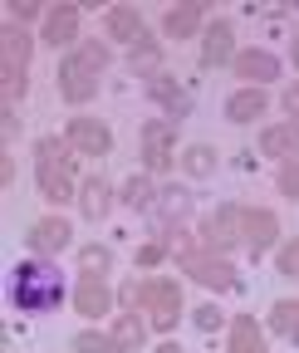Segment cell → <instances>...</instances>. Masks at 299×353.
I'll return each mask as SVG.
<instances>
[{
    "mask_svg": "<svg viewBox=\"0 0 299 353\" xmlns=\"http://www.w3.org/2000/svg\"><path fill=\"white\" fill-rule=\"evenodd\" d=\"M172 138H177V123L172 118H152L147 128H143V162H147V172H167L172 167Z\"/></svg>",
    "mask_w": 299,
    "mask_h": 353,
    "instance_id": "5b68a950",
    "label": "cell"
},
{
    "mask_svg": "<svg viewBox=\"0 0 299 353\" xmlns=\"http://www.w3.org/2000/svg\"><path fill=\"white\" fill-rule=\"evenodd\" d=\"M187 275H196L206 290H236V270L226 260H211V255H187Z\"/></svg>",
    "mask_w": 299,
    "mask_h": 353,
    "instance_id": "9c48e42d",
    "label": "cell"
},
{
    "mask_svg": "<svg viewBox=\"0 0 299 353\" xmlns=\"http://www.w3.org/2000/svg\"><path fill=\"white\" fill-rule=\"evenodd\" d=\"M74 353H123V348L113 343V334H94V329H83V334H74Z\"/></svg>",
    "mask_w": 299,
    "mask_h": 353,
    "instance_id": "484cf974",
    "label": "cell"
},
{
    "mask_svg": "<svg viewBox=\"0 0 299 353\" xmlns=\"http://www.w3.org/2000/svg\"><path fill=\"white\" fill-rule=\"evenodd\" d=\"M79 59H83V64H94V69H103V64H108V50L89 39V44H83V54H79Z\"/></svg>",
    "mask_w": 299,
    "mask_h": 353,
    "instance_id": "d6a6232c",
    "label": "cell"
},
{
    "mask_svg": "<svg viewBox=\"0 0 299 353\" xmlns=\"http://www.w3.org/2000/svg\"><path fill=\"white\" fill-rule=\"evenodd\" d=\"M10 10H15V20H30V15H39V6H30V0H15Z\"/></svg>",
    "mask_w": 299,
    "mask_h": 353,
    "instance_id": "e575fe53",
    "label": "cell"
},
{
    "mask_svg": "<svg viewBox=\"0 0 299 353\" xmlns=\"http://www.w3.org/2000/svg\"><path fill=\"white\" fill-rule=\"evenodd\" d=\"M0 128H6V138H15V128H20V118H15V108L6 103V123H0Z\"/></svg>",
    "mask_w": 299,
    "mask_h": 353,
    "instance_id": "d590c367",
    "label": "cell"
},
{
    "mask_svg": "<svg viewBox=\"0 0 299 353\" xmlns=\"http://www.w3.org/2000/svg\"><path fill=\"white\" fill-rule=\"evenodd\" d=\"M231 353H265V339H260V329H255L250 314H240L231 324Z\"/></svg>",
    "mask_w": 299,
    "mask_h": 353,
    "instance_id": "ffe728a7",
    "label": "cell"
},
{
    "mask_svg": "<svg viewBox=\"0 0 299 353\" xmlns=\"http://www.w3.org/2000/svg\"><path fill=\"white\" fill-rule=\"evenodd\" d=\"M34 176H39V192H45V201H69L74 192V157L54 143V138H39L34 143Z\"/></svg>",
    "mask_w": 299,
    "mask_h": 353,
    "instance_id": "7a4b0ae2",
    "label": "cell"
},
{
    "mask_svg": "<svg viewBox=\"0 0 299 353\" xmlns=\"http://www.w3.org/2000/svg\"><path fill=\"white\" fill-rule=\"evenodd\" d=\"M123 299L127 304H143L157 329H172L177 314H182V290L172 280H147V285H123Z\"/></svg>",
    "mask_w": 299,
    "mask_h": 353,
    "instance_id": "3957f363",
    "label": "cell"
},
{
    "mask_svg": "<svg viewBox=\"0 0 299 353\" xmlns=\"http://www.w3.org/2000/svg\"><path fill=\"white\" fill-rule=\"evenodd\" d=\"M123 201H127V206H138V211H147V206H157V192H152L147 176H133V182L123 187Z\"/></svg>",
    "mask_w": 299,
    "mask_h": 353,
    "instance_id": "4316f807",
    "label": "cell"
},
{
    "mask_svg": "<svg viewBox=\"0 0 299 353\" xmlns=\"http://www.w3.org/2000/svg\"><path fill=\"white\" fill-rule=\"evenodd\" d=\"M260 152H265V157H294V152H299V123L265 128V138H260Z\"/></svg>",
    "mask_w": 299,
    "mask_h": 353,
    "instance_id": "2e32d148",
    "label": "cell"
},
{
    "mask_svg": "<svg viewBox=\"0 0 299 353\" xmlns=\"http://www.w3.org/2000/svg\"><path fill=\"white\" fill-rule=\"evenodd\" d=\"M143 339H147V329H143V319H138V314H123V319L113 324V343H118L123 353H138V348H143Z\"/></svg>",
    "mask_w": 299,
    "mask_h": 353,
    "instance_id": "7402d4cb",
    "label": "cell"
},
{
    "mask_svg": "<svg viewBox=\"0 0 299 353\" xmlns=\"http://www.w3.org/2000/svg\"><path fill=\"white\" fill-rule=\"evenodd\" d=\"M294 64H299V34H294Z\"/></svg>",
    "mask_w": 299,
    "mask_h": 353,
    "instance_id": "f35d334b",
    "label": "cell"
},
{
    "mask_svg": "<svg viewBox=\"0 0 299 353\" xmlns=\"http://www.w3.org/2000/svg\"><path fill=\"white\" fill-rule=\"evenodd\" d=\"M69 143H74L79 152L99 157V152H108V148H113V132H108L99 118H74V123H69Z\"/></svg>",
    "mask_w": 299,
    "mask_h": 353,
    "instance_id": "ba28073f",
    "label": "cell"
},
{
    "mask_svg": "<svg viewBox=\"0 0 299 353\" xmlns=\"http://www.w3.org/2000/svg\"><path fill=\"white\" fill-rule=\"evenodd\" d=\"M275 236H280L275 211H245V245H250L255 255L270 250V245H275Z\"/></svg>",
    "mask_w": 299,
    "mask_h": 353,
    "instance_id": "8fae6325",
    "label": "cell"
},
{
    "mask_svg": "<svg viewBox=\"0 0 299 353\" xmlns=\"http://www.w3.org/2000/svg\"><path fill=\"white\" fill-rule=\"evenodd\" d=\"M45 39L54 44H74L79 39V10L74 6H59V10H50V20H45Z\"/></svg>",
    "mask_w": 299,
    "mask_h": 353,
    "instance_id": "9a60e30c",
    "label": "cell"
},
{
    "mask_svg": "<svg viewBox=\"0 0 299 353\" xmlns=\"http://www.w3.org/2000/svg\"><path fill=\"white\" fill-rule=\"evenodd\" d=\"M79 265H83V275H103L108 265H113V255H108L103 245H83V250H79Z\"/></svg>",
    "mask_w": 299,
    "mask_h": 353,
    "instance_id": "83f0119b",
    "label": "cell"
},
{
    "mask_svg": "<svg viewBox=\"0 0 299 353\" xmlns=\"http://www.w3.org/2000/svg\"><path fill=\"white\" fill-rule=\"evenodd\" d=\"M157 196H162L157 206H162V216H167V221L187 211V192H182V187H167V192H157Z\"/></svg>",
    "mask_w": 299,
    "mask_h": 353,
    "instance_id": "f1b7e54d",
    "label": "cell"
},
{
    "mask_svg": "<svg viewBox=\"0 0 299 353\" xmlns=\"http://www.w3.org/2000/svg\"><path fill=\"white\" fill-rule=\"evenodd\" d=\"M280 275H299V241H289L280 250Z\"/></svg>",
    "mask_w": 299,
    "mask_h": 353,
    "instance_id": "1f68e13d",
    "label": "cell"
},
{
    "mask_svg": "<svg viewBox=\"0 0 299 353\" xmlns=\"http://www.w3.org/2000/svg\"><path fill=\"white\" fill-rule=\"evenodd\" d=\"M108 34H113V39H127V44L147 39V34H143V20H138V10H127V6H113V10H108Z\"/></svg>",
    "mask_w": 299,
    "mask_h": 353,
    "instance_id": "d6986e66",
    "label": "cell"
},
{
    "mask_svg": "<svg viewBox=\"0 0 299 353\" xmlns=\"http://www.w3.org/2000/svg\"><path fill=\"white\" fill-rule=\"evenodd\" d=\"M280 192L285 196H299V162H285L280 167Z\"/></svg>",
    "mask_w": 299,
    "mask_h": 353,
    "instance_id": "4dcf8cb0",
    "label": "cell"
},
{
    "mask_svg": "<svg viewBox=\"0 0 299 353\" xmlns=\"http://www.w3.org/2000/svg\"><path fill=\"white\" fill-rule=\"evenodd\" d=\"M108 201H113V192H108V182L103 176H89V182H83V216H103L108 211Z\"/></svg>",
    "mask_w": 299,
    "mask_h": 353,
    "instance_id": "cb8c5ba5",
    "label": "cell"
},
{
    "mask_svg": "<svg viewBox=\"0 0 299 353\" xmlns=\"http://www.w3.org/2000/svg\"><path fill=\"white\" fill-rule=\"evenodd\" d=\"M201 59H206V64H226V59H231V20H216V25L206 30Z\"/></svg>",
    "mask_w": 299,
    "mask_h": 353,
    "instance_id": "ac0fdd59",
    "label": "cell"
},
{
    "mask_svg": "<svg viewBox=\"0 0 299 353\" xmlns=\"http://www.w3.org/2000/svg\"><path fill=\"white\" fill-rule=\"evenodd\" d=\"M236 74H240V79H250V88H260L265 79H275V74H280V59H275V54H265V50H250V54H236Z\"/></svg>",
    "mask_w": 299,
    "mask_h": 353,
    "instance_id": "4fadbf2b",
    "label": "cell"
},
{
    "mask_svg": "<svg viewBox=\"0 0 299 353\" xmlns=\"http://www.w3.org/2000/svg\"><path fill=\"white\" fill-rule=\"evenodd\" d=\"M133 69H143L147 79L157 74V44H138V50H133Z\"/></svg>",
    "mask_w": 299,
    "mask_h": 353,
    "instance_id": "f546056e",
    "label": "cell"
},
{
    "mask_svg": "<svg viewBox=\"0 0 299 353\" xmlns=\"http://www.w3.org/2000/svg\"><path fill=\"white\" fill-rule=\"evenodd\" d=\"M69 221L64 216H45V221H34V226H30V245L39 250V255H54V250H64L69 245Z\"/></svg>",
    "mask_w": 299,
    "mask_h": 353,
    "instance_id": "30bf717a",
    "label": "cell"
},
{
    "mask_svg": "<svg viewBox=\"0 0 299 353\" xmlns=\"http://www.w3.org/2000/svg\"><path fill=\"white\" fill-rule=\"evenodd\" d=\"M196 324H201L206 334H211V329H221V314H216V304H201V309H196Z\"/></svg>",
    "mask_w": 299,
    "mask_h": 353,
    "instance_id": "836d02e7",
    "label": "cell"
},
{
    "mask_svg": "<svg viewBox=\"0 0 299 353\" xmlns=\"http://www.w3.org/2000/svg\"><path fill=\"white\" fill-rule=\"evenodd\" d=\"M59 94L69 103H89L99 94V69L94 64H83V59H64L59 64Z\"/></svg>",
    "mask_w": 299,
    "mask_h": 353,
    "instance_id": "52a82bcc",
    "label": "cell"
},
{
    "mask_svg": "<svg viewBox=\"0 0 299 353\" xmlns=\"http://www.w3.org/2000/svg\"><path fill=\"white\" fill-rule=\"evenodd\" d=\"M182 167H187L192 176H211V172H216V152H211L206 143H196V148L182 152Z\"/></svg>",
    "mask_w": 299,
    "mask_h": 353,
    "instance_id": "d4e9b609",
    "label": "cell"
},
{
    "mask_svg": "<svg viewBox=\"0 0 299 353\" xmlns=\"http://www.w3.org/2000/svg\"><path fill=\"white\" fill-rule=\"evenodd\" d=\"M270 324H275V334H285V339L299 343V299H280L270 309Z\"/></svg>",
    "mask_w": 299,
    "mask_h": 353,
    "instance_id": "603a6c76",
    "label": "cell"
},
{
    "mask_svg": "<svg viewBox=\"0 0 299 353\" xmlns=\"http://www.w3.org/2000/svg\"><path fill=\"white\" fill-rule=\"evenodd\" d=\"M157 353H182V348H177V343H162V348H157Z\"/></svg>",
    "mask_w": 299,
    "mask_h": 353,
    "instance_id": "74e56055",
    "label": "cell"
},
{
    "mask_svg": "<svg viewBox=\"0 0 299 353\" xmlns=\"http://www.w3.org/2000/svg\"><path fill=\"white\" fill-rule=\"evenodd\" d=\"M0 59H6V103H15L25 94V64H30V34L20 25H10L6 34H0Z\"/></svg>",
    "mask_w": 299,
    "mask_h": 353,
    "instance_id": "277c9868",
    "label": "cell"
},
{
    "mask_svg": "<svg viewBox=\"0 0 299 353\" xmlns=\"http://www.w3.org/2000/svg\"><path fill=\"white\" fill-rule=\"evenodd\" d=\"M74 304H79V314H89V319H99V314H108V304H113V294H108V285H103L99 275H83V285H79Z\"/></svg>",
    "mask_w": 299,
    "mask_h": 353,
    "instance_id": "5bb4252c",
    "label": "cell"
},
{
    "mask_svg": "<svg viewBox=\"0 0 299 353\" xmlns=\"http://www.w3.org/2000/svg\"><path fill=\"white\" fill-rule=\"evenodd\" d=\"M147 94L167 108V113H172V118H182V113H192V99H187V88H177L172 79H167V74H152L147 79Z\"/></svg>",
    "mask_w": 299,
    "mask_h": 353,
    "instance_id": "7c38bea8",
    "label": "cell"
},
{
    "mask_svg": "<svg viewBox=\"0 0 299 353\" xmlns=\"http://www.w3.org/2000/svg\"><path fill=\"white\" fill-rule=\"evenodd\" d=\"M285 108H289V113L299 118V83H294V88H289V94H285Z\"/></svg>",
    "mask_w": 299,
    "mask_h": 353,
    "instance_id": "8d00e7d4",
    "label": "cell"
},
{
    "mask_svg": "<svg viewBox=\"0 0 299 353\" xmlns=\"http://www.w3.org/2000/svg\"><path fill=\"white\" fill-rule=\"evenodd\" d=\"M201 236H206V245H211V250H231V245L245 236V211H240V206H221V211H211V216H206V226H201Z\"/></svg>",
    "mask_w": 299,
    "mask_h": 353,
    "instance_id": "8992f818",
    "label": "cell"
},
{
    "mask_svg": "<svg viewBox=\"0 0 299 353\" xmlns=\"http://www.w3.org/2000/svg\"><path fill=\"white\" fill-rule=\"evenodd\" d=\"M64 299V280L54 265L45 260H20L10 270V304L20 314H50V309Z\"/></svg>",
    "mask_w": 299,
    "mask_h": 353,
    "instance_id": "6da1fadb",
    "label": "cell"
},
{
    "mask_svg": "<svg viewBox=\"0 0 299 353\" xmlns=\"http://www.w3.org/2000/svg\"><path fill=\"white\" fill-rule=\"evenodd\" d=\"M265 103H270L265 88H240V94L226 103V118H231V123H255V118L265 113Z\"/></svg>",
    "mask_w": 299,
    "mask_h": 353,
    "instance_id": "e0dca14e",
    "label": "cell"
},
{
    "mask_svg": "<svg viewBox=\"0 0 299 353\" xmlns=\"http://www.w3.org/2000/svg\"><path fill=\"white\" fill-rule=\"evenodd\" d=\"M196 25H201V10L196 6H177V10H167V20H162L167 39H187V34H196Z\"/></svg>",
    "mask_w": 299,
    "mask_h": 353,
    "instance_id": "44dd1931",
    "label": "cell"
}]
</instances>
